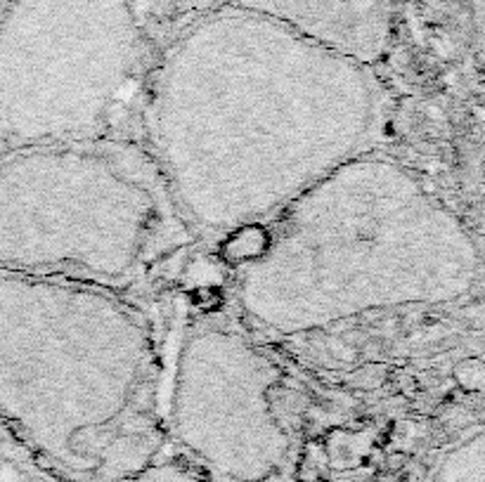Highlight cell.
<instances>
[{"label": "cell", "instance_id": "cell-6", "mask_svg": "<svg viewBox=\"0 0 485 482\" xmlns=\"http://www.w3.org/2000/svg\"><path fill=\"white\" fill-rule=\"evenodd\" d=\"M154 57L135 0H10L0 13V151L140 138Z\"/></svg>", "mask_w": 485, "mask_h": 482}, {"label": "cell", "instance_id": "cell-3", "mask_svg": "<svg viewBox=\"0 0 485 482\" xmlns=\"http://www.w3.org/2000/svg\"><path fill=\"white\" fill-rule=\"evenodd\" d=\"M0 421L62 482H133L159 463L161 305L0 272Z\"/></svg>", "mask_w": 485, "mask_h": 482}, {"label": "cell", "instance_id": "cell-5", "mask_svg": "<svg viewBox=\"0 0 485 482\" xmlns=\"http://www.w3.org/2000/svg\"><path fill=\"white\" fill-rule=\"evenodd\" d=\"M284 376L239 315L230 281L190 265L161 303V426L166 442L215 482H294L301 433Z\"/></svg>", "mask_w": 485, "mask_h": 482}, {"label": "cell", "instance_id": "cell-4", "mask_svg": "<svg viewBox=\"0 0 485 482\" xmlns=\"http://www.w3.org/2000/svg\"><path fill=\"white\" fill-rule=\"evenodd\" d=\"M199 241L140 138L0 151V272L145 293Z\"/></svg>", "mask_w": 485, "mask_h": 482}, {"label": "cell", "instance_id": "cell-8", "mask_svg": "<svg viewBox=\"0 0 485 482\" xmlns=\"http://www.w3.org/2000/svg\"><path fill=\"white\" fill-rule=\"evenodd\" d=\"M424 482H485L483 426L466 428L438 451Z\"/></svg>", "mask_w": 485, "mask_h": 482}, {"label": "cell", "instance_id": "cell-1", "mask_svg": "<svg viewBox=\"0 0 485 482\" xmlns=\"http://www.w3.org/2000/svg\"><path fill=\"white\" fill-rule=\"evenodd\" d=\"M391 107L374 67L220 3L156 48L140 140L197 234L235 237L379 149Z\"/></svg>", "mask_w": 485, "mask_h": 482}, {"label": "cell", "instance_id": "cell-9", "mask_svg": "<svg viewBox=\"0 0 485 482\" xmlns=\"http://www.w3.org/2000/svg\"><path fill=\"white\" fill-rule=\"evenodd\" d=\"M133 482H215L206 475H202L195 468H183L175 463H154L151 468L145 470L142 475H138Z\"/></svg>", "mask_w": 485, "mask_h": 482}, {"label": "cell", "instance_id": "cell-2", "mask_svg": "<svg viewBox=\"0 0 485 482\" xmlns=\"http://www.w3.org/2000/svg\"><path fill=\"white\" fill-rule=\"evenodd\" d=\"M251 229L256 241L227 281L239 315L263 336L454 303L481 284V251L461 217L417 170L379 149Z\"/></svg>", "mask_w": 485, "mask_h": 482}, {"label": "cell", "instance_id": "cell-7", "mask_svg": "<svg viewBox=\"0 0 485 482\" xmlns=\"http://www.w3.org/2000/svg\"><path fill=\"white\" fill-rule=\"evenodd\" d=\"M367 67L388 55L395 0H220Z\"/></svg>", "mask_w": 485, "mask_h": 482}, {"label": "cell", "instance_id": "cell-10", "mask_svg": "<svg viewBox=\"0 0 485 482\" xmlns=\"http://www.w3.org/2000/svg\"><path fill=\"white\" fill-rule=\"evenodd\" d=\"M8 3H10V0H0V13H3V8H5Z\"/></svg>", "mask_w": 485, "mask_h": 482}]
</instances>
